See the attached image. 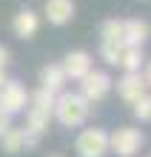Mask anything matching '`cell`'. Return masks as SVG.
<instances>
[{
  "label": "cell",
  "instance_id": "cell-20",
  "mask_svg": "<svg viewBox=\"0 0 151 157\" xmlns=\"http://www.w3.org/2000/svg\"><path fill=\"white\" fill-rule=\"evenodd\" d=\"M140 75H143V80H145V86L151 89V60H145V63H143V69H140Z\"/></svg>",
  "mask_w": 151,
  "mask_h": 157
},
{
  "label": "cell",
  "instance_id": "cell-4",
  "mask_svg": "<svg viewBox=\"0 0 151 157\" xmlns=\"http://www.w3.org/2000/svg\"><path fill=\"white\" fill-rule=\"evenodd\" d=\"M80 94L89 100V103H100V100H106L108 97V91L111 86H114V80L108 77V71H100V69H91L86 77H80Z\"/></svg>",
  "mask_w": 151,
  "mask_h": 157
},
{
  "label": "cell",
  "instance_id": "cell-15",
  "mask_svg": "<svg viewBox=\"0 0 151 157\" xmlns=\"http://www.w3.org/2000/svg\"><path fill=\"white\" fill-rule=\"evenodd\" d=\"M100 40L126 46V43H123V20H120V17H108V20H103V26H100Z\"/></svg>",
  "mask_w": 151,
  "mask_h": 157
},
{
  "label": "cell",
  "instance_id": "cell-17",
  "mask_svg": "<svg viewBox=\"0 0 151 157\" xmlns=\"http://www.w3.org/2000/svg\"><path fill=\"white\" fill-rule=\"evenodd\" d=\"M120 52H123V46L120 43H106V40H100V60L106 63V66H120Z\"/></svg>",
  "mask_w": 151,
  "mask_h": 157
},
{
  "label": "cell",
  "instance_id": "cell-19",
  "mask_svg": "<svg viewBox=\"0 0 151 157\" xmlns=\"http://www.w3.org/2000/svg\"><path fill=\"white\" fill-rule=\"evenodd\" d=\"M9 63H12V52H9V46L0 43V69H6Z\"/></svg>",
  "mask_w": 151,
  "mask_h": 157
},
{
  "label": "cell",
  "instance_id": "cell-24",
  "mask_svg": "<svg viewBox=\"0 0 151 157\" xmlns=\"http://www.w3.org/2000/svg\"><path fill=\"white\" fill-rule=\"evenodd\" d=\"M49 157H63V154H49Z\"/></svg>",
  "mask_w": 151,
  "mask_h": 157
},
{
  "label": "cell",
  "instance_id": "cell-14",
  "mask_svg": "<svg viewBox=\"0 0 151 157\" xmlns=\"http://www.w3.org/2000/svg\"><path fill=\"white\" fill-rule=\"evenodd\" d=\"M143 63H145L143 46H123V52H120V69L123 71H140Z\"/></svg>",
  "mask_w": 151,
  "mask_h": 157
},
{
  "label": "cell",
  "instance_id": "cell-23",
  "mask_svg": "<svg viewBox=\"0 0 151 157\" xmlns=\"http://www.w3.org/2000/svg\"><path fill=\"white\" fill-rule=\"evenodd\" d=\"M6 80H9V77H6V69H0V89L6 86Z\"/></svg>",
  "mask_w": 151,
  "mask_h": 157
},
{
  "label": "cell",
  "instance_id": "cell-8",
  "mask_svg": "<svg viewBox=\"0 0 151 157\" xmlns=\"http://www.w3.org/2000/svg\"><path fill=\"white\" fill-rule=\"evenodd\" d=\"M151 40V23L143 17H128L123 20V43L126 46H145Z\"/></svg>",
  "mask_w": 151,
  "mask_h": 157
},
{
  "label": "cell",
  "instance_id": "cell-3",
  "mask_svg": "<svg viewBox=\"0 0 151 157\" xmlns=\"http://www.w3.org/2000/svg\"><path fill=\"white\" fill-rule=\"evenodd\" d=\"M145 143V134L134 126H120L117 132L108 134V151H114L117 157H134Z\"/></svg>",
  "mask_w": 151,
  "mask_h": 157
},
{
  "label": "cell",
  "instance_id": "cell-22",
  "mask_svg": "<svg viewBox=\"0 0 151 157\" xmlns=\"http://www.w3.org/2000/svg\"><path fill=\"white\" fill-rule=\"evenodd\" d=\"M9 126H12V117H9V114L3 112V109H0V134H3Z\"/></svg>",
  "mask_w": 151,
  "mask_h": 157
},
{
  "label": "cell",
  "instance_id": "cell-7",
  "mask_svg": "<svg viewBox=\"0 0 151 157\" xmlns=\"http://www.w3.org/2000/svg\"><path fill=\"white\" fill-rule=\"evenodd\" d=\"M43 14L51 26H66L74 20L77 14V3L74 0H46L43 3Z\"/></svg>",
  "mask_w": 151,
  "mask_h": 157
},
{
  "label": "cell",
  "instance_id": "cell-6",
  "mask_svg": "<svg viewBox=\"0 0 151 157\" xmlns=\"http://www.w3.org/2000/svg\"><path fill=\"white\" fill-rule=\"evenodd\" d=\"M60 66H63V71H66L69 80H80V77H86L94 69V57L86 49H71V52H66V57L60 60Z\"/></svg>",
  "mask_w": 151,
  "mask_h": 157
},
{
  "label": "cell",
  "instance_id": "cell-18",
  "mask_svg": "<svg viewBox=\"0 0 151 157\" xmlns=\"http://www.w3.org/2000/svg\"><path fill=\"white\" fill-rule=\"evenodd\" d=\"M131 112H134V117L140 123H148L151 120V91H145L143 97H137L134 103H131Z\"/></svg>",
  "mask_w": 151,
  "mask_h": 157
},
{
  "label": "cell",
  "instance_id": "cell-9",
  "mask_svg": "<svg viewBox=\"0 0 151 157\" xmlns=\"http://www.w3.org/2000/svg\"><path fill=\"white\" fill-rule=\"evenodd\" d=\"M12 32L17 34L20 40H29V37H34L37 32H40V14L34 12V9H20L14 17H12Z\"/></svg>",
  "mask_w": 151,
  "mask_h": 157
},
{
  "label": "cell",
  "instance_id": "cell-1",
  "mask_svg": "<svg viewBox=\"0 0 151 157\" xmlns=\"http://www.w3.org/2000/svg\"><path fill=\"white\" fill-rule=\"evenodd\" d=\"M51 117L66 128H80L86 126V120L91 117V103L80 91H60L54 100V112Z\"/></svg>",
  "mask_w": 151,
  "mask_h": 157
},
{
  "label": "cell",
  "instance_id": "cell-21",
  "mask_svg": "<svg viewBox=\"0 0 151 157\" xmlns=\"http://www.w3.org/2000/svg\"><path fill=\"white\" fill-rule=\"evenodd\" d=\"M23 134H26V149H37L40 137H37V134H32V132H26V128H23Z\"/></svg>",
  "mask_w": 151,
  "mask_h": 157
},
{
  "label": "cell",
  "instance_id": "cell-12",
  "mask_svg": "<svg viewBox=\"0 0 151 157\" xmlns=\"http://www.w3.org/2000/svg\"><path fill=\"white\" fill-rule=\"evenodd\" d=\"M49 123H51V112H43V109H34V106L26 109V126H23L26 132L43 137L49 132Z\"/></svg>",
  "mask_w": 151,
  "mask_h": 157
},
{
  "label": "cell",
  "instance_id": "cell-11",
  "mask_svg": "<svg viewBox=\"0 0 151 157\" xmlns=\"http://www.w3.org/2000/svg\"><path fill=\"white\" fill-rule=\"evenodd\" d=\"M66 83H69V77H66L60 63H46L40 69V89H49L54 94H60V91H66Z\"/></svg>",
  "mask_w": 151,
  "mask_h": 157
},
{
  "label": "cell",
  "instance_id": "cell-16",
  "mask_svg": "<svg viewBox=\"0 0 151 157\" xmlns=\"http://www.w3.org/2000/svg\"><path fill=\"white\" fill-rule=\"evenodd\" d=\"M54 100H57V94H54V91H49V89L29 91V106L43 109V112H54Z\"/></svg>",
  "mask_w": 151,
  "mask_h": 157
},
{
  "label": "cell",
  "instance_id": "cell-5",
  "mask_svg": "<svg viewBox=\"0 0 151 157\" xmlns=\"http://www.w3.org/2000/svg\"><path fill=\"white\" fill-rule=\"evenodd\" d=\"M29 106V91L20 80H6V86L0 89V109L12 117V114H20L26 112Z\"/></svg>",
  "mask_w": 151,
  "mask_h": 157
},
{
  "label": "cell",
  "instance_id": "cell-13",
  "mask_svg": "<svg viewBox=\"0 0 151 157\" xmlns=\"http://www.w3.org/2000/svg\"><path fill=\"white\" fill-rule=\"evenodd\" d=\"M0 149H3L6 154H20V151H26V134H23V128L9 126L6 132L0 134Z\"/></svg>",
  "mask_w": 151,
  "mask_h": 157
},
{
  "label": "cell",
  "instance_id": "cell-10",
  "mask_svg": "<svg viewBox=\"0 0 151 157\" xmlns=\"http://www.w3.org/2000/svg\"><path fill=\"white\" fill-rule=\"evenodd\" d=\"M145 91H148V86H145V80H143L140 71H123V77L117 80V94L126 100V103H134Z\"/></svg>",
  "mask_w": 151,
  "mask_h": 157
},
{
  "label": "cell",
  "instance_id": "cell-2",
  "mask_svg": "<svg viewBox=\"0 0 151 157\" xmlns=\"http://www.w3.org/2000/svg\"><path fill=\"white\" fill-rule=\"evenodd\" d=\"M74 151L77 157H106L108 154V132L100 126L83 128L74 140Z\"/></svg>",
  "mask_w": 151,
  "mask_h": 157
}]
</instances>
